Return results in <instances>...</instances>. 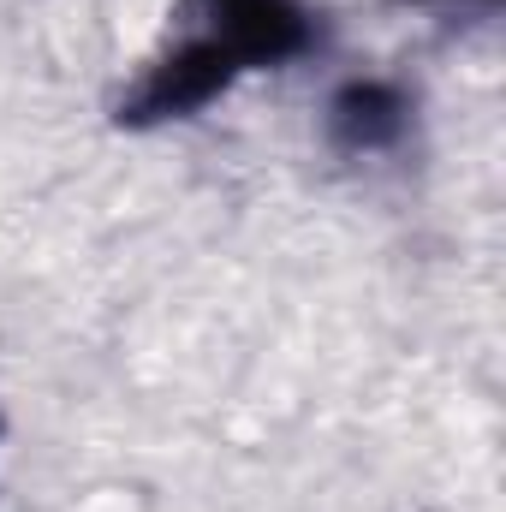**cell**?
<instances>
[{
  "mask_svg": "<svg viewBox=\"0 0 506 512\" xmlns=\"http://www.w3.org/2000/svg\"><path fill=\"white\" fill-rule=\"evenodd\" d=\"M245 78V66L203 30L173 36L114 102V120L126 131H155V126H179L197 120L203 108H215L233 84Z\"/></svg>",
  "mask_w": 506,
  "mask_h": 512,
  "instance_id": "obj_1",
  "label": "cell"
},
{
  "mask_svg": "<svg viewBox=\"0 0 506 512\" xmlns=\"http://www.w3.org/2000/svg\"><path fill=\"white\" fill-rule=\"evenodd\" d=\"M203 36H215L245 78L251 72H280L292 60H310L322 48V18L304 0H191Z\"/></svg>",
  "mask_w": 506,
  "mask_h": 512,
  "instance_id": "obj_2",
  "label": "cell"
},
{
  "mask_svg": "<svg viewBox=\"0 0 506 512\" xmlns=\"http://www.w3.org/2000/svg\"><path fill=\"white\" fill-rule=\"evenodd\" d=\"M411 131H417V96H411V84H399L387 72H352L322 102V143L340 161L399 155L411 143Z\"/></svg>",
  "mask_w": 506,
  "mask_h": 512,
  "instance_id": "obj_3",
  "label": "cell"
},
{
  "mask_svg": "<svg viewBox=\"0 0 506 512\" xmlns=\"http://www.w3.org/2000/svg\"><path fill=\"white\" fill-rule=\"evenodd\" d=\"M393 6H447V0H393ZM471 6V0H465Z\"/></svg>",
  "mask_w": 506,
  "mask_h": 512,
  "instance_id": "obj_4",
  "label": "cell"
},
{
  "mask_svg": "<svg viewBox=\"0 0 506 512\" xmlns=\"http://www.w3.org/2000/svg\"><path fill=\"white\" fill-rule=\"evenodd\" d=\"M0 435H6V417H0Z\"/></svg>",
  "mask_w": 506,
  "mask_h": 512,
  "instance_id": "obj_5",
  "label": "cell"
}]
</instances>
